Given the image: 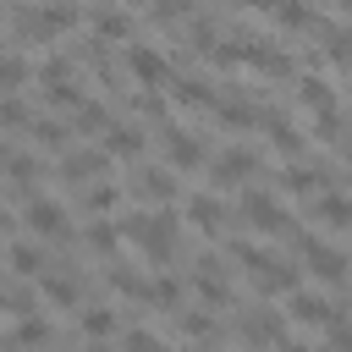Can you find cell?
<instances>
[{"label": "cell", "mask_w": 352, "mask_h": 352, "mask_svg": "<svg viewBox=\"0 0 352 352\" xmlns=\"http://www.w3.org/2000/svg\"><path fill=\"white\" fill-rule=\"evenodd\" d=\"M280 187H286V192H308V198H314V192L324 187V170H314V165H297V160H286V170H280Z\"/></svg>", "instance_id": "d4e9b609"}, {"label": "cell", "mask_w": 352, "mask_h": 352, "mask_svg": "<svg viewBox=\"0 0 352 352\" xmlns=\"http://www.w3.org/2000/svg\"><path fill=\"white\" fill-rule=\"evenodd\" d=\"M104 44H121V38H132V16H126V6L116 0V6H104V11H94V22H88Z\"/></svg>", "instance_id": "ffe728a7"}, {"label": "cell", "mask_w": 352, "mask_h": 352, "mask_svg": "<svg viewBox=\"0 0 352 352\" xmlns=\"http://www.w3.org/2000/svg\"><path fill=\"white\" fill-rule=\"evenodd\" d=\"M258 126H264V138H270V148H275L280 160H302V154H308V132H302L292 116H280V110H258Z\"/></svg>", "instance_id": "8992f818"}, {"label": "cell", "mask_w": 352, "mask_h": 352, "mask_svg": "<svg viewBox=\"0 0 352 352\" xmlns=\"http://www.w3.org/2000/svg\"><path fill=\"white\" fill-rule=\"evenodd\" d=\"M154 341H160L154 330H126V346H154Z\"/></svg>", "instance_id": "7bdbcfd3"}, {"label": "cell", "mask_w": 352, "mask_h": 352, "mask_svg": "<svg viewBox=\"0 0 352 352\" xmlns=\"http://www.w3.org/2000/svg\"><path fill=\"white\" fill-rule=\"evenodd\" d=\"M6 258H11V270H16V275H28V280H38V275L50 270L44 236H33V242H11V248H6Z\"/></svg>", "instance_id": "e0dca14e"}, {"label": "cell", "mask_w": 352, "mask_h": 352, "mask_svg": "<svg viewBox=\"0 0 352 352\" xmlns=\"http://www.w3.org/2000/svg\"><path fill=\"white\" fill-rule=\"evenodd\" d=\"M165 88H170V99H176V104H192V110H214V99H220V94H209V82H204V77H170Z\"/></svg>", "instance_id": "7402d4cb"}, {"label": "cell", "mask_w": 352, "mask_h": 352, "mask_svg": "<svg viewBox=\"0 0 352 352\" xmlns=\"http://www.w3.org/2000/svg\"><path fill=\"white\" fill-rule=\"evenodd\" d=\"M6 160H11V148H6V143H0V170H6Z\"/></svg>", "instance_id": "f6af8a7d"}, {"label": "cell", "mask_w": 352, "mask_h": 352, "mask_svg": "<svg viewBox=\"0 0 352 352\" xmlns=\"http://www.w3.org/2000/svg\"><path fill=\"white\" fill-rule=\"evenodd\" d=\"M121 6H126V11H132V6H154V0H121Z\"/></svg>", "instance_id": "bcb514c9"}, {"label": "cell", "mask_w": 352, "mask_h": 352, "mask_svg": "<svg viewBox=\"0 0 352 352\" xmlns=\"http://www.w3.org/2000/svg\"><path fill=\"white\" fill-rule=\"evenodd\" d=\"M170 302H182V280L160 270V275H154V308H170Z\"/></svg>", "instance_id": "60d3db41"}, {"label": "cell", "mask_w": 352, "mask_h": 352, "mask_svg": "<svg viewBox=\"0 0 352 352\" xmlns=\"http://www.w3.org/2000/svg\"><path fill=\"white\" fill-rule=\"evenodd\" d=\"M324 341H336V346H352V314H346V308H336V314L324 319Z\"/></svg>", "instance_id": "ab89813d"}, {"label": "cell", "mask_w": 352, "mask_h": 352, "mask_svg": "<svg viewBox=\"0 0 352 352\" xmlns=\"http://www.w3.org/2000/svg\"><path fill=\"white\" fill-rule=\"evenodd\" d=\"M126 77H132V88H165L176 77V66L154 44H126Z\"/></svg>", "instance_id": "3957f363"}, {"label": "cell", "mask_w": 352, "mask_h": 352, "mask_svg": "<svg viewBox=\"0 0 352 352\" xmlns=\"http://www.w3.org/2000/svg\"><path fill=\"white\" fill-rule=\"evenodd\" d=\"M44 94H50V104H60V110H77L88 94L77 88V77H60V82H44Z\"/></svg>", "instance_id": "4dcf8cb0"}, {"label": "cell", "mask_w": 352, "mask_h": 352, "mask_svg": "<svg viewBox=\"0 0 352 352\" xmlns=\"http://www.w3.org/2000/svg\"><path fill=\"white\" fill-rule=\"evenodd\" d=\"M72 121H77V132H104V126H110V110H104L99 99H82V104L72 110Z\"/></svg>", "instance_id": "f1b7e54d"}, {"label": "cell", "mask_w": 352, "mask_h": 352, "mask_svg": "<svg viewBox=\"0 0 352 352\" xmlns=\"http://www.w3.org/2000/svg\"><path fill=\"white\" fill-rule=\"evenodd\" d=\"M148 11H154V16H160V22H170V16H176V22H182V16H192V0H154V6H148Z\"/></svg>", "instance_id": "b9f144b4"}, {"label": "cell", "mask_w": 352, "mask_h": 352, "mask_svg": "<svg viewBox=\"0 0 352 352\" xmlns=\"http://www.w3.org/2000/svg\"><path fill=\"white\" fill-rule=\"evenodd\" d=\"M6 226H11V214H6V209H0V231H6Z\"/></svg>", "instance_id": "7dc6e473"}, {"label": "cell", "mask_w": 352, "mask_h": 352, "mask_svg": "<svg viewBox=\"0 0 352 352\" xmlns=\"http://www.w3.org/2000/svg\"><path fill=\"white\" fill-rule=\"evenodd\" d=\"M6 176L28 192V187H33V176H38V160H33V154H11V160H6Z\"/></svg>", "instance_id": "f35d334b"}, {"label": "cell", "mask_w": 352, "mask_h": 352, "mask_svg": "<svg viewBox=\"0 0 352 352\" xmlns=\"http://www.w3.org/2000/svg\"><path fill=\"white\" fill-rule=\"evenodd\" d=\"M116 204H121V187H116L110 176H99V182L82 187V209H88V214H110Z\"/></svg>", "instance_id": "484cf974"}, {"label": "cell", "mask_w": 352, "mask_h": 352, "mask_svg": "<svg viewBox=\"0 0 352 352\" xmlns=\"http://www.w3.org/2000/svg\"><path fill=\"white\" fill-rule=\"evenodd\" d=\"M242 6H248L253 16H275V6H280V0H242Z\"/></svg>", "instance_id": "ee69618b"}, {"label": "cell", "mask_w": 352, "mask_h": 352, "mask_svg": "<svg viewBox=\"0 0 352 352\" xmlns=\"http://www.w3.org/2000/svg\"><path fill=\"white\" fill-rule=\"evenodd\" d=\"M165 104H170V88H138V116L143 121H165Z\"/></svg>", "instance_id": "1f68e13d"}, {"label": "cell", "mask_w": 352, "mask_h": 352, "mask_svg": "<svg viewBox=\"0 0 352 352\" xmlns=\"http://www.w3.org/2000/svg\"><path fill=\"white\" fill-rule=\"evenodd\" d=\"M126 242L148 258V264H170L176 258V242H182V226H176V209L165 204H148L143 214H126Z\"/></svg>", "instance_id": "6da1fadb"}, {"label": "cell", "mask_w": 352, "mask_h": 352, "mask_svg": "<svg viewBox=\"0 0 352 352\" xmlns=\"http://www.w3.org/2000/svg\"><path fill=\"white\" fill-rule=\"evenodd\" d=\"M110 165H116V160L104 154V143H99V148H66V154H60V176H66V182H77V187L99 182Z\"/></svg>", "instance_id": "ba28073f"}, {"label": "cell", "mask_w": 352, "mask_h": 352, "mask_svg": "<svg viewBox=\"0 0 352 352\" xmlns=\"http://www.w3.org/2000/svg\"><path fill=\"white\" fill-rule=\"evenodd\" d=\"M28 82V60L22 55H0V94H16Z\"/></svg>", "instance_id": "74e56055"}, {"label": "cell", "mask_w": 352, "mask_h": 352, "mask_svg": "<svg viewBox=\"0 0 352 352\" xmlns=\"http://www.w3.org/2000/svg\"><path fill=\"white\" fill-rule=\"evenodd\" d=\"M319 38H324V55L336 66H352V28H324Z\"/></svg>", "instance_id": "f546056e"}, {"label": "cell", "mask_w": 352, "mask_h": 352, "mask_svg": "<svg viewBox=\"0 0 352 352\" xmlns=\"http://www.w3.org/2000/svg\"><path fill=\"white\" fill-rule=\"evenodd\" d=\"M182 220H187L192 231H204V236H220L231 214H226V204H220L214 192H192V198L182 204Z\"/></svg>", "instance_id": "9c48e42d"}, {"label": "cell", "mask_w": 352, "mask_h": 352, "mask_svg": "<svg viewBox=\"0 0 352 352\" xmlns=\"http://www.w3.org/2000/svg\"><path fill=\"white\" fill-rule=\"evenodd\" d=\"M132 198H138V204H176V176H170V165H148V170H138Z\"/></svg>", "instance_id": "7c38bea8"}, {"label": "cell", "mask_w": 352, "mask_h": 352, "mask_svg": "<svg viewBox=\"0 0 352 352\" xmlns=\"http://www.w3.org/2000/svg\"><path fill=\"white\" fill-rule=\"evenodd\" d=\"M99 143H104V154H110V160H138L148 138H143V126H126V121H110V126L99 132Z\"/></svg>", "instance_id": "9a60e30c"}, {"label": "cell", "mask_w": 352, "mask_h": 352, "mask_svg": "<svg viewBox=\"0 0 352 352\" xmlns=\"http://www.w3.org/2000/svg\"><path fill=\"white\" fill-rule=\"evenodd\" d=\"M346 160H352V143H346Z\"/></svg>", "instance_id": "c3c4849f"}, {"label": "cell", "mask_w": 352, "mask_h": 352, "mask_svg": "<svg viewBox=\"0 0 352 352\" xmlns=\"http://www.w3.org/2000/svg\"><path fill=\"white\" fill-rule=\"evenodd\" d=\"M110 286H116V297H132V302H148V308H154V280H143V275L121 270L116 258H110Z\"/></svg>", "instance_id": "603a6c76"}, {"label": "cell", "mask_w": 352, "mask_h": 352, "mask_svg": "<svg viewBox=\"0 0 352 352\" xmlns=\"http://www.w3.org/2000/svg\"><path fill=\"white\" fill-rule=\"evenodd\" d=\"M297 104L302 110H314V116H336V94H330V82L324 77H297Z\"/></svg>", "instance_id": "44dd1931"}, {"label": "cell", "mask_w": 352, "mask_h": 352, "mask_svg": "<svg viewBox=\"0 0 352 352\" xmlns=\"http://www.w3.org/2000/svg\"><path fill=\"white\" fill-rule=\"evenodd\" d=\"M297 253H302V264H308V275H314L319 286H346V280H352V270H346L352 258H346L341 248H330L324 236H314V231L297 236Z\"/></svg>", "instance_id": "7a4b0ae2"}, {"label": "cell", "mask_w": 352, "mask_h": 352, "mask_svg": "<svg viewBox=\"0 0 352 352\" xmlns=\"http://www.w3.org/2000/svg\"><path fill=\"white\" fill-rule=\"evenodd\" d=\"M314 220H319V226H330V231H346V226H352V198H346V192L319 187V192H314Z\"/></svg>", "instance_id": "2e32d148"}, {"label": "cell", "mask_w": 352, "mask_h": 352, "mask_svg": "<svg viewBox=\"0 0 352 352\" xmlns=\"http://www.w3.org/2000/svg\"><path fill=\"white\" fill-rule=\"evenodd\" d=\"M160 148H165V165H170L176 176H187V170H204V165H209L204 138H198V132H187V126H165Z\"/></svg>", "instance_id": "277c9868"}, {"label": "cell", "mask_w": 352, "mask_h": 352, "mask_svg": "<svg viewBox=\"0 0 352 352\" xmlns=\"http://www.w3.org/2000/svg\"><path fill=\"white\" fill-rule=\"evenodd\" d=\"M231 50H236V66H248V72H264V77H286V72H292V55H286V50H275V44L236 38Z\"/></svg>", "instance_id": "52a82bcc"}, {"label": "cell", "mask_w": 352, "mask_h": 352, "mask_svg": "<svg viewBox=\"0 0 352 352\" xmlns=\"http://www.w3.org/2000/svg\"><path fill=\"white\" fill-rule=\"evenodd\" d=\"M0 126H6V132H16V126H33V116H28V104H22L16 94H0Z\"/></svg>", "instance_id": "8d00e7d4"}, {"label": "cell", "mask_w": 352, "mask_h": 352, "mask_svg": "<svg viewBox=\"0 0 352 352\" xmlns=\"http://www.w3.org/2000/svg\"><path fill=\"white\" fill-rule=\"evenodd\" d=\"M236 214L258 231V236H280V231H292L286 226V209H280V198H270V192H258V187H248L242 198H236Z\"/></svg>", "instance_id": "5b68a950"}, {"label": "cell", "mask_w": 352, "mask_h": 352, "mask_svg": "<svg viewBox=\"0 0 352 352\" xmlns=\"http://www.w3.org/2000/svg\"><path fill=\"white\" fill-rule=\"evenodd\" d=\"M214 116H220L226 126H258V110H253L248 99H236V94H220V99H214Z\"/></svg>", "instance_id": "4316f807"}, {"label": "cell", "mask_w": 352, "mask_h": 352, "mask_svg": "<svg viewBox=\"0 0 352 352\" xmlns=\"http://www.w3.org/2000/svg\"><path fill=\"white\" fill-rule=\"evenodd\" d=\"M50 336H55V330H50V319H44V314H33V308H28V314L16 319V330H11V341H50Z\"/></svg>", "instance_id": "836d02e7"}, {"label": "cell", "mask_w": 352, "mask_h": 352, "mask_svg": "<svg viewBox=\"0 0 352 352\" xmlns=\"http://www.w3.org/2000/svg\"><path fill=\"white\" fill-rule=\"evenodd\" d=\"M77 324H82V336H110L116 330V308H82Z\"/></svg>", "instance_id": "d590c367"}, {"label": "cell", "mask_w": 352, "mask_h": 352, "mask_svg": "<svg viewBox=\"0 0 352 352\" xmlns=\"http://www.w3.org/2000/svg\"><path fill=\"white\" fill-rule=\"evenodd\" d=\"M38 297H44V302H55V308H77V297H82V292H77V280H72V275L44 270V275H38Z\"/></svg>", "instance_id": "cb8c5ba5"}, {"label": "cell", "mask_w": 352, "mask_h": 352, "mask_svg": "<svg viewBox=\"0 0 352 352\" xmlns=\"http://www.w3.org/2000/svg\"><path fill=\"white\" fill-rule=\"evenodd\" d=\"M22 220H28V231H33V236H50V242H60V236L72 231V226H66V209H60L55 198H28Z\"/></svg>", "instance_id": "30bf717a"}, {"label": "cell", "mask_w": 352, "mask_h": 352, "mask_svg": "<svg viewBox=\"0 0 352 352\" xmlns=\"http://www.w3.org/2000/svg\"><path fill=\"white\" fill-rule=\"evenodd\" d=\"M242 341L286 346V341H292V324H286V319H275V314H248V319H242Z\"/></svg>", "instance_id": "d6986e66"}, {"label": "cell", "mask_w": 352, "mask_h": 352, "mask_svg": "<svg viewBox=\"0 0 352 352\" xmlns=\"http://www.w3.org/2000/svg\"><path fill=\"white\" fill-rule=\"evenodd\" d=\"M231 258H236V264H242V270L253 275V270H264V264H270L275 253H270V248H258V242H231Z\"/></svg>", "instance_id": "e575fe53"}, {"label": "cell", "mask_w": 352, "mask_h": 352, "mask_svg": "<svg viewBox=\"0 0 352 352\" xmlns=\"http://www.w3.org/2000/svg\"><path fill=\"white\" fill-rule=\"evenodd\" d=\"M286 314H292L297 324H314V330H324V319H330L336 308H330V297H319V292H302V286H297V292H292V302H286Z\"/></svg>", "instance_id": "ac0fdd59"}, {"label": "cell", "mask_w": 352, "mask_h": 352, "mask_svg": "<svg viewBox=\"0 0 352 352\" xmlns=\"http://www.w3.org/2000/svg\"><path fill=\"white\" fill-rule=\"evenodd\" d=\"M253 280H258V292H264V297H292V292L302 286V264H286V258H270L264 270H253Z\"/></svg>", "instance_id": "4fadbf2b"}, {"label": "cell", "mask_w": 352, "mask_h": 352, "mask_svg": "<svg viewBox=\"0 0 352 352\" xmlns=\"http://www.w3.org/2000/svg\"><path fill=\"white\" fill-rule=\"evenodd\" d=\"M33 143L50 154H66V121H33Z\"/></svg>", "instance_id": "d6a6232c"}, {"label": "cell", "mask_w": 352, "mask_h": 352, "mask_svg": "<svg viewBox=\"0 0 352 352\" xmlns=\"http://www.w3.org/2000/svg\"><path fill=\"white\" fill-rule=\"evenodd\" d=\"M176 330H182L187 341H214V336H220V324H214L209 308H187V314L176 319Z\"/></svg>", "instance_id": "83f0119b"}, {"label": "cell", "mask_w": 352, "mask_h": 352, "mask_svg": "<svg viewBox=\"0 0 352 352\" xmlns=\"http://www.w3.org/2000/svg\"><path fill=\"white\" fill-rule=\"evenodd\" d=\"M209 170H214L220 187H236V182H248V176L258 170V154H253V148H220V154L209 160Z\"/></svg>", "instance_id": "8fae6325"}, {"label": "cell", "mask_w": 352, "mask_h": 352, "mask_svg": "<svg viewBox=\"0 0 352 352\" xmlns=\"http://www.w3.org/2000/svg\"><path fill=\"white\" fill-rule=\"evenodd\" d=\"M275 28H280V33H302V38H308V33H324V16H319L308 0H280V6H275Z\"/></svg>", "instance_id": "5bb4252c"}]
</instances>
